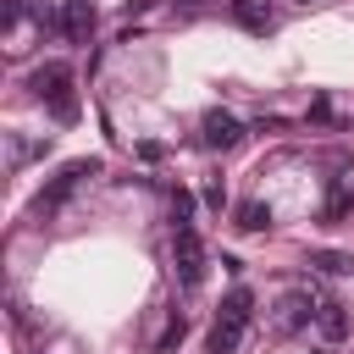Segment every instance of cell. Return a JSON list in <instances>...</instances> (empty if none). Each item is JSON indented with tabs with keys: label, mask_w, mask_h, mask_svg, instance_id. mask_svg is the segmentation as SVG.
Segmentation results:
<instances>
[{
	"label": "cell",
	"mask_w": 354,
	"mask_h": 354,
	"mask_svg": "<svg viewBox=\"0 0 354 354\" xmlns=\"http://www.w3.org/2000/svg\"><path fill=\"white\" fill-rule=\"evenodd\" d=\"M249 315H254V293H249V288H232V293L221 299L216 321H210L205 348H210V354H238V343H243V332H249Z\"/></svg>",
	"instance_id": "6da1fadb"
},
{
	"label": "cell",
	"mask_w": 354,
	"mask_h": 354,
	"mask_svg": "<svg viewBox=\"0 0 354 354\" xmlns=\"http://www.w3.org/2000/svg\"><path fill=\"white\" fill-rule=\"evenodd\" d=\"M28 88L50 105L55 122H77V94H72V66H66V61H44V66H33Z\"/></svg>",
	"instance_id": "7a4b0ae2"
},
{
	"label": "cell",
	"mask_w": 354,
	"mask_h": 354,
	"mask_svg": "<svg viewBox=\"0 0 354 354\" xmlns=\"http://www.w3.org/2000/svg\"><path fill=\"white\" fill-rule=\"evenodd\" d=\"M94 171H100V160H66V166H61V171H55V177L39 188V199H33V216H55V210H61V205L77 194V183H88Z\"/></svg>",
	"instance_id": "3957f363"
},
{
	"label": "cell",
	"mask_w": 354,
	"mask_h": 354,
	"mask_svg": "<svg viewBox=\"0 0 354 354\" xmlns=\"http://www.w3.org/2000/svg\"><path fill=\"white\" fill-rule=\"evenodd\" d=\"M171 260H177V282H183V288H199V282H205V243H199L194 221L171 227Z\"/></svg>",
	"instance_id": "277c9868"
},
{
	"label": "cell",
	"mask_w": 354,
	"mask_h": 354,
	"mask_svg": "<svg viewBox=\"0 0 354 354\" xmlns=\"http://www.w3.org/2000/svg\"><path fill=\"white\" fill-rule=\"evenodd\" d=\"M315 315H321V299H315V293H304V288H293V293L282 299V315H277V326H282V332H299V326H310Z\"/></svg>",
	"instance_id": "5b68a950"
},
{
	"label": "cell",
	"mask_w": 354,
	"mask_h": 354,
	"mask_svg": "<svg viewBox=\"0 0 354 354\" xmlns=\"http://www.w3.org/2000/svg\"><path fill=\"white\" fill-rule=\"evenodd\" d=\"M199 138H205V149H232V144L243 138V122L227 116V111H210L205 127H199Z\"/></svg>",
	"instance_id": "8992f818"
},
{
	"label": "cell",
	"mask_w": 354,
	"mask_h": 354,
	"mask_svg": "<svg viewBox=\"0 0 354 354\" xmlns=\"http://www.w3.org/2000/svg\"><path fill=\"white\" fill-rule=\"evenodd\" d=\"M61 33L72 44H83L94 33V0H61Z\"/></svg>",
	"instance_id": "52a82bcc"
},
{
	"label": "cell",
	"mask_w": 354,
	"mask_h": 354,
	"mask_svg": "<svg viewBox=\"0 0 354 354\" xmlns=\"http://www.w3.org/2000/svg\"><path fill=\"white\" fill-rule=\"evenodd\" d=\"M315 326H321V337H326V343H343V337H348V304H337V299H321V315H315Z\"/></svg>",
	"instance_id": "ba28073f"
},
{
	"label": "cell",
	"mask_w": 354,
	"mask_h": 354,
	"mask_svg": "<svg viewBox=\"0 0 354 354\" xmlns=\"http://www.w3.org/2000/svg\"><path fill=\"white\" fill-rule=\"evenodd\" d=\"M348 210H354V177H332L326 205H321V221H343Z\"/></svg>",
	"instance_id": "9c48e42d"
},
{
	"label": "cell",
	"mask_w": 354,
	"mask_h": 354,
	"mask_svg": "<svg viewBox=\"0 0 354 354\" xmlns=\"http://www.w3.org/2000/svg\"><path fill=\"white\" fill-rule=\"evenodd\" d=\"M232 216H238V221H232L238 232H266V227H271V205H260V199H243Z\"/></svg>",
	"instance_id": "30bf717a"
},
{
	"label": "cell",
	"mask_w": 354,
	"mask_h": 354,
	"mask_svg": "<svg viewBox=\"0 0 354 354\" xmlns=\"http://www.w3.org/2000/svg\"><path fill=\"white\" fill-rule=\"evenodd\" d=\"M232 17L249 28V33H271V11L260 0H232Z\"/></svg>",
	"instance_id": "8fae6325"
},
{
	"label": "cell",
	"mask_w": 354,
	"mask_h": 354,
	"mask_svg": "<svg viewBox=\"0 0 354 354\" xmlns=\"http://www.w3.org/2000/svg\"><path fill=\"white\" fill-rule=\"evenodd\" d=\"M310 266H315V271H326V277H348V271H354V260H348V254H337V249H315V254H310Z\"/></svg>",
	"instance_id": "7c38bea8"
},
{
	"label": "cell",
	"mask_w": 354,
	"mask_h": 354,
	"mask_svg": "<svg viewBox=\"0 0 354 354\" xmlns=\"http://www.w3.org/2000/svg\"><path fill=\"white\" fill-rule=\"evenodd\" d=\"M183 337H188V321H183V315H171V321H166V332L155 337V354H171Z\"/></svg>",
	"instance_id": "4fadbf2b"
},
{
	"label": "cell",
	"mask_w": 354,
	"mask_h": 354,
	"mask_svg": "<svg viewBox=\"0 0 354 354\" xmlns=\"http://www.w3.org/2000/svg\"><path fill=\"white\" fill-rule=\"evenodd\" d=\"M183 221H194V194L171 188V227H183Z\"/></svg>",
	"instance_id": "5bb4252c"
},
{
	"label": "cell",
	"mask_w": 354,
	"mask_h": 354,
	"mask_svg": "<svg viewBox=\"0 0 354 354\" xmlns=\"http://www.w3.org/2000/svg\"><path fill=\"white\" fill-rule=\"evenodd\" d=\"M205 205H210V210H221V205H227V188H221V177H216V183H205Z\"/></svg>",
	"instance_id": "9a60e30c"
}]
</instances>
